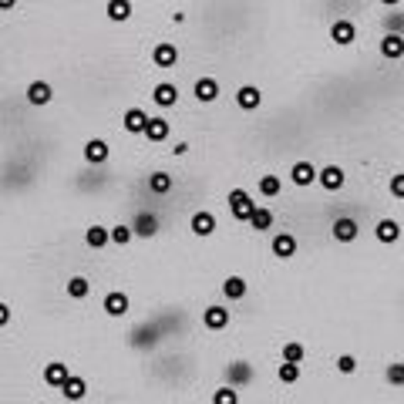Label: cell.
<instances>
[{"label":"cell","mask_w":404,"mask_h":404,"mask_svg":"<svg viewBox=\"0 0 404 404\" xmlns=\"http://www.w3.org/2000/svg\"><path fill=\"white\" fill-rule=\"evenodd\" d=\"M256 209H260V206L253 202V195L246 193V189H232L230 193V216L236 223H250Z\"/></svg>","instance_id":"cell-1"},{"label":"cell","mask_w":404,"mask_h":404,"mask_svg":"<svg viewBox=\"0 0 404 404\" xmlns=\"http://www.w3.org/2000/svg\"><path fill=\"white\" fill-rule=\"evenodd\" d=\"M330 236H334L337 243H354V239L361 236V223H357L354 216H337L334 226H330Z\"/></svg>","instance_id":"cell-2"},{"label":"cell","mask_w":404,"mask_h":404,"mask_svg":"<svg viewBox=\"0 0 404 404\" xmlns=\"http://www.w3.org/2000/svg\"><path fill=\"white\" fill-rule=\"evenodd\" d=\"M317 175H320V169H317L313 162H307V158H300V162H293V165H290V182H293V186H300V189L313 186V182H317Z\"/></svg>","instance_id":"cell-3"},{"label":"cell","mask_w":404,"mask_h":404,"mask_svg":"<svg viewBox=\"0 0 404 404\" xmlns=\"http://www.w3.org/2000/svg\"><path fill=\"white\" fill-rule=\"evenodd\" d=\"M269 253L276 256V260H293L297 256V236L293 232H276L273 239H269Z\"/></svg>","instance_id":"cell-4"},{"label":"cell","mask_w":404,"mask_h":404,"mask_svg":"<svg viewBox=\"0 0 404 404\" xmlns=\"http://www.w3.org/2000/svg\"><path fill=\"white\" fill-rule=\"evenodd\" d=\"M330 40H334L337 47H350V44L357 40V27H354V20H347V17L334 20V24H330Z\"/></svg>","instance_id":"cell-5"},{"label":"cell","mask_w":404,"mask_h":404,"mask_svg":"<svg viewBox=\"0 0 404 404\" xmlns=\"http://www.w3.org/2000/svg\"><path fill=\"white\" fill-rule=\"evenodd\" d=\"M132 307V300H128V293H121V290H112V293H105V300H101V310L108 313V317H125Z\"/></svg>","instance_id":"cell-6"},{"label":"cell","mask_w":404,"mask_h":404,"mask_svg":"<svg viewBox=\"0 0 404 404\" xmlns=\"http://www.w3.org/2000/svg\"><path fill=\"white\" fill-rule=\"evenodd\" d=\"M317 182H320V189H327V193H341L347 182V175L341 165H324L320 175H317Z\"/></svg>","instance_id":"cell-7"},{"label":"cell","mask_w":404,"mask_h":404,"mask_svg":"<svg viewBox=\"0 0 404 404\" xmlns=\"http://www.w3.org/2000/svg\"><path fill=\"white\" fill-rule=\"evenodd\" d=\"M202 327L206 330H226L230 327V310L223 304H212V307L202 310Z\"/></svg>","instance_id":"cell-8"},{"label":"cell","mask_w":404,"mask_h":404,"mask_svg":"<svg viewBox=\"0 0 404 404\" xmlns=\"http://www.w3.org/2000/svg\"><path fill=\"white\" fill-rule=\"evenodd\" d=\"M135 230V236H142V239H152L155 232H158V216L155 212H135V219L128 223Z\"/></svg>","instance_id":"cell-9"},{"label":"cell","mask_w":404,"mask_h":404,"mask_svg":"<svg viewBox=\"0 0 404 404\" xmlns=\"http://www.w3.org/2000/svg\"><path fill=\"white\" fill-rule=\"evenodd\" d=\"M152 61H155V68H175L179 47H175L172 40H162V44H155L152 47Z\"/></svg>","instance_id":"cell-10"},{"label":"cell","mask_w":404,"mask_h":404,"mask_svg":"<svg viewBox=\"0 0 404 404\" xmlns=\"http://www.w3.org/2000/svg\"><path fill=\"white\" fill-rule=\"evenodd\" d=\"M189 230H193V236H212L216 232V216H212L209 209H199L193 212V219H189Z\"/></svg>","instance_id":"cell-11"},{"label":"cell","mask_w":404,"mask_h":404,"mask_svg":"<svg viewBox=\"0 0 404 404\" xmlns=\"http://www.w3.org/2000/svg\"><path fill=\"white\" fill-rule=\"evenodd\" d=\"M68 377H71V371H68V364L64 361H51V364L44 367V384L47 387H64L68 384Z\"/></svg>","instance_id":"cell-12"},{"label":"cell","mask_w":404,"mask_h":404,"mask_svg":"<svg viewBox=\"0 0 404 404\" xmlns=\"http://www.w3.org/2000/svg\"><path fill=\"white\" fill-rule=\"evenodd\" d=\"M377 51H381L384 61H401L404 58V38L401 34H384L381 44H377Z\"/></svg>","instance_id":"cell-13"},{"label":"cell","mask_w":404,"mask_h":404,"mask_svg":"<svg viewBox=\"0 0 404 404\" xmlns=\"http://www.w3.org/2000/svg\"><path fill=\"white\" fill-rule=\"evenodd\" d=\"M236 105H239L243 112H256V108L263 105V91H260L256 84H243V88L236 91Z\"/></svg>","instance_id":"cell-14"},{"label":"cell","mask_w":404,"mask_h":404,"mask_svg":"<svg viewBox=\"0 0 404 404\" xmlns=\"http://www.w3.org/2000/svg\"><path fill=\"white\" fill-rule=\"evenodd\" d=\"M108 155H112V149H108L105 138H88V142H84V158H88L91 165H105Z\"/></svg>","instance_id":"cell-15"},{"label":"cell","mask_w":404,"mask_h":404,"mask_svg":"<svg viewBox=\"0 0 404 404\" xmlns=\"http://www.w3.org/2000/svg\"><path fill=\"white\" fill-rule=\"evenodd\" d=\"M374 236H377V243H387V246H391V243H398V239H401V223H398V219H377V226H374Z\"/></svg>","instance_id":"cell-16"},{"label":"cell","mask_w":404,"mask_h":404,"mask_svg":"<svg viewBox=\"0 0 404 404\" xmlns=\"http://www.w3.org/2000/svg\"><path fill=\"white\" fill-rule=\"evenodd\" d=\"M193 95H195L199 105H212V101L219 98V81H216V77H199L195 88H193Z\"/></svg>","instance_id":"cell-17"},{"label":"cell","mask_w":404,"mask_h":404,"mask_svg":"<svg viewBox=\"0 0 404 404\" xmlns=\"http://www.w3.org/2000/svg\"><path fill=\"white\" fill-rule=\"evenodd\" d=\"M152 101L158 108H172L175 101H179V88H175L172 81H158L152 88Z\"/></svg>","instance_id":"cell-18"},{"label":"cell","mask_w":404,"mask_h":404,"mask_svg":"<svg viewBox=\"0 0 404 404\" xmlns=\"http://www.w3.org/2000/svg\"><path fill=\"white\" fill-rule=\"evenodd\" d=\"M253 381V367L246 361H236V364L226 367V384L230 387H243Z\"/></svg>","instance_id":"cell-19"},{"label":"cell","mask_w":404,"mask_h":404,"mask_svg":"<svg viewBox=\"0 0 404 404\" xmlns=\"http://www.w3.org/2000/svg\"><path fill=\"white\" fill-rule=\"evenodd\" d=\"M121 125H125V132L145 135V128H149V115H145L142 108H128V112L121 115Z\"/></svg>","instance_id":"cell-20"},{"label":"cell","mask_w":404,"mask_h":404,"mask_svg":"<svg viewBox=\"0 0 404 404\" xmlns=\"http://www.w3.org/2000/svg\"><path fill=\"white\" fill-rule=\"evenodd\" d=\"M246 293H250V283H246L243 276H226V280H223V297H226V300H243Z\"/></svg>","instance_id":"cell-21"},{"label":"cell","mask_w":404,"mask_h":404,"mask_svg":"<svg viewBox=\"0 0 404 404\" xmlns=\"http://www.w3.org/2000/svg\"><path fill=\"white\" fill-rule=\"evenodd\" d=\"M105 14H108V20H115V24H125V20L132 17V0H108V3H105Z\"/></svg>","instance_id":"cell-22"},{"label":"cell","mask_w":404,"mask_h":404,"mask_svg":"<svg viewBox=\"0 0 404 404\" xmlns=\"http://www.w3.org/2000/svg\"><path fill=\"white\" fill-rule=\"evenodd\" d=\"M51 98H54V91H51L47 81H31V84H27V101H31V105H47Z\"/></svg>","instance_id":"cell-23"},{"label":"cell","mask_w":404,"mask_h":404,"mask_svg":"<svg viewBox=\"0 0 404 404\" xmlns=\"http://www.w3.org/2000/svg\"><path fill=\"white\" fill-rule=\"evenodd\" d=\"M61 394H64L68 401H84V394H88V381H84V377H77V374H71V377H68V384L61 387Z\"/></svg>","instance_id":"cell-24"},{"label":"cell","mask_w":404,"mask_h":404,"mask_svg":"<svg viewBox=\"0 0 404 404\" xmlns=\"http://www.w3.org/2000/svg\"><path fill=\"white\" fill-rule=\"evenodd\" d=\"M158 337H162V330H158V327H149V324H145V327L135 330L128 344H132V347H155V344H158Z\"/></svg>","instance_id":"cell-25"},{"label":"cell","mask_w":404,"mask_h":404,"mask_svg":"<svg viewBox=\"0 0 404 404\" xmlns=\"http://www.w3.org/2000/svg\"><path fill=\"white\" fill-rule=\"evenodd\" d=\"M84 243H88L91 250H105V246L112 243V230H105V226H88V232H84Z\"/></svg>","instance_id":"cell-26"},{"label":"cell","mask_w":404,"mask_h":404,"mask_svg":"<svg viewBox=\"0 0 404 404\" xmlns=\"http://www.w3.org/2000/svg\"><path fill=\"white\" fill-rule=\"evenodd\" d=\"M172 186H175V179L169 172H152V175H149V189H152L155 195L172 193Z\"/></svg>","instance_id":"cell-27"},{"label":"cell","mask_w":404,"mask_h":404,"mask_svg":"<svg viewBox=\"0 0 404 404\" xmlns=\"http://www.w3.org/2000/svg\"><path fill=\"white\" fill-rule=\"evenodd\" d=\"M273 223H276V216H273V209H267V206H260V209L253 212V219H250V226H253L256 232L273 230Z\"/></svg>","instance_id":"cell-28"},{"label":"cell","mask_w":404,"mask_h":404,"mask_svg":"<svg viewBox=\"0 0 404 404\" xmlns=\"http://www.w3.org/2000/svg\"><path fill=\"white\" fill-rule=\"evenodd\" d=\"M280 193H283V179L280 175H263L260 179V195L263 199H276Z\"/></svg>","instance_id":"cell-29"},{"label":"cell","mask_w":404,"mask_h":404,"mask_svg":"<svg viewBox=\"0 0 404 404\" xmlns=\"http://www.w3.org/2000/svg\"><path fill=\"white\" fill-rule=\"evenodd\" d=\"M145 138H149V142H165V138H169V121H165V118H149Z\"/></svg>","instance_id":"cell-30"},{"label":"cell","mask_w":404,"mask_h":404,"mask_svg":"<svg viewBox=\"0 0 404 404\" xmlns=\"http://www.w3.org/2000/svg\"><path fill=\"white\" fill-rule=\"evenodd\" d=\"M88 293H91V280L88 276H71L68 280V297L71 300H84Z\"/></svg>","instance_id":"cell-31"},{"label":"cell","mask_w":404,"mask_h":404,"mask_svg":"<svg viewBox=\"0 0 404 404\" xmlns=\"http://www.w3.org/2000/svg\"><path fill=\"white\" fill-rule=\"evenodd\" d=\"M304 357H307V347L300 344V341L283 344V361H287V364H304Z\"/></svg>","instance_id":"cell-32"},{"label":"cell","mask_w":404,"mask_h":404,"mask_svg":"<svg viewBox=\"0 0 404 404\" xmlns=\"http://www.w3.org/2000/svg\"><path fill=\"white\" fill-rule=\"evenodd\" d=\"M300 364H287V361H280V367H276V377L283 381V384H297L300 381Z\"/></svg>","instance_id":"cell-33"},{"label":"cell","mask_w":404,"mask_h":404,"mask_svg":"<svg viewBox=\"0 0 404 404\" xmlns=\"http://www.w3.org/2000/svg\"><path fill=\"white\" fill-rule=\"evenodd\" d=\"M212 404H239V391L230 384L216 387V391H212Z\"/></svg>","instance_id":"cell-34"},{"label":"cell","mask_w":404,"mask_h":404,"mask_svg":"<svg viewBox=\"0 0 404 404\" xmlns=\"http://www.w3.org/2000/svg\"><path fill=\"white\" fill-rule=\"evenodd\" d=\"M132 239H135V230H132V226H125V223L112 226V243H115V246H128Z\"/></svg>","instance_id":"cell-35"},{"label":"cell","mask_w":404,"mask_h":404,"mask_svg":"<svg viewBox=\"0 0 404 404\" xmlns=\"http://www.w3.org/2000/svg\"><path fill=\"white\" fill-rule=\"evenodd\" d=\"M384 377H387V384H394V387H404V364H401V361H398V364H387Z\"/></svg>","instance_id":"cell-36"},{"label":"cell","mask_w":404,"mask_h":404,"mask_svg":"<svg viewBox=\"0 0 404 404\" xmlns=\"http://www.w3.org/2000/svg\"><path fill=\"white\" fill-rule=\"evenodd\" d=\"M387 193L404 202V172H394V175H391V182H387Z\"/></svg>","instance_id":"cell-37"},{"label":"cell","mask_w":404,"mask_h":404,"mask_svg":"<svg viewBox=\"0 0 404 404\" xmlns=\"http://www.w3.org/2000/svg\"><path fill=\"white\" fill-rule=\"evenodd\" d=\"M357 371V357L354 354H341L337 357V374H354Z\"/></svg>","instance_id":"cell-38"},{"label":"cell","mask_w":404,"mask_h":404,"mask_svg":"<svg viewBox=\"0 0 404 404\" xmlns=\"http://www.w3.org/2000/svg\"><path fill=\"white\" fill-rule=\"evenodd\" d=\"M10 317H14V310L0 300V327H7V324H10Z\"/></svg>","instance_id":"cell-39"},{"label":"cell","mask_w":404,"mask_h":404,"mask_svg":"<svg viewBox=\"0 0 404 404\" xmlns=\"http://www.w3.org/2000/svg\"><path fill=\"white\" fill-rule=\"evenodd\" d=\"M14 3L17 0H0V10H14Z\"/></svg>","instance_id":"cell-40"},{"label":"cell","mask_w":404,"mask_h":404,"mask_svg":"<svg viewBox=\"0 0 404 404\" xmlns=\"http://www.w3.org/2000/svg\"><path fill=\"white\" fill-rule=\"evenodd\" d=\"M381 3H384V7H398L401 0H381Z\"/></svg>","instance_id":"cell-41"}]
</instances>
